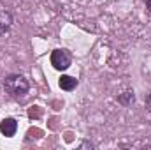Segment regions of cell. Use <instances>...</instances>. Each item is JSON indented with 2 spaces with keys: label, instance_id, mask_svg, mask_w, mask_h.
<instances>
[{
  "label": "cell",
  "instance_id": "obj_1",
  "mask_svg": "<svg viewBox=\"0 0 151 150\" xmlns=\"http://www.w3.org/2000/svg\"><path fill=\"white\" fill-rule=\"evenodd\" d=\"M4 87H5L7 94H11L12 97H23V95L28 92V88H30L28 81H27L23 76H19V74L7 76V78H5Z\"/></svg>",
  "mask_w": 151,
  "mask_h": 150
},
{
  "label": "cell",
  "instance_id": "obj_2",
  "mask_svg": "<svg viewBox=\"0 0 151 150\" xmlns=\"http://www.w3.org/2000/svg\"><path fill=\"white\" fill-rule=\"evenodd\" d=\"M72 64V55L69 50H55L51 53V66L58 71H65L69 69Z\"/></svg>",
  "mask_w": 151,
  "mask_h": 150
},
{
  "label": "cell",
  "instance_id": "obj_3",
  "mask_svg": "<svg viewBox=\"0 0 151 150\" xmlns=\"http://www.w3.org/2000/svg\"><path fill=\"white\" fill-rule=\"evenodd\" d=\"M0 131H2L4 136L11 138V136H14L16 131H18V122H16L14 118H4V120L0 122Z\"/></svg>",
  "mask_w": 151,
  "mask_h": 150
},
{
  "label": "cell",
  "instance_id": "obj_4",
  "mask_svg": "<svg viewBox=\"0 0 151 150\" xmlns=\"http://www.w3.org/2000/svg\"><path fill=\"white\" fill-rule=\"evenodd\" d=\"M11 25H12V16H11V12L0 11V36H4L5 32H9Z\"/></svg>",
  "mask_w": 151,
  "mask_h": 150
},
{
  "label": "cell",
  "instance_id": "obj_5",
  "mask_svg": "<svg viewBox=\"0 0 151 150\" xmlns=\"http://www.w3.org/2000/svg\"><path fill=\"white\" fill-rule=\"evenodd\" d=\"M58 85H60V88H62V90L70 92V90H74L76 87H77V79L72 78V76H62V78H60V81H58Z\"/></svg>",
  "mask_w": 151,
  "mask_h": 150
},
{
  "label": "cell",
  "instance_id": "obj_6",
  "mask_svg": "<svg viewBox=\"0 0 151 150\" xmlns=\"http://www.w3.org/2000/svg\"><path fill=\"white\" fill-rule=\"evenodd\" d=\"M123 104H132L134 103V92H125V97H119Z\"/></svg>",
  "mask_w": 151,
  "mask_h": 150
},
{
  "label": "cell",
  "instance_id": "obj_7",
  "mask_svg": "<svg viewBox=\"0 0 151 150\" xmlns=\"http://www.w3.org/2000/svg\"><path fill=\"white\" fill-rule=\"evenodd\" d=\"M146 108H148V110L151 111V94L148 95V99H146Z\"/></svg>",
  "mask_w": 151,
  "mask_h": 150
},
{
  "label": "cell",
  "instance_id": "obj_8",
  "mask_svg": "<svg viewBox=\"0 0 151 150\" xmlns=\"http://www.w3.org/2000/svg\"><path fill=\"white\" fill-rule=\"evenodd\" d=\"M146 4H148V9H150V12H151V0H146Z\"/></svg>",
  "mask_w": 151,
  "mask_h": 150
}]
</instances>
